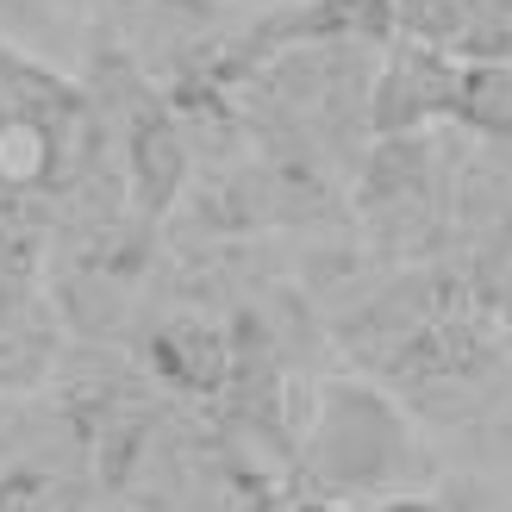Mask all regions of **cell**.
Returning a JSON list of instances; mask_svg holds the SVG:
<instances>
[{
	"mask_svg": "<svg viewBox=\"0 0 512 512\" xmlns=\"http://www.w3.org/2000/svg\"><path fill=\"white\" fill-rule=\"evenodd\" d=\"M450 94H456V57L425 50V44H400L369 94V125L381 138L413 132L431 113H450Z\"/></svg>",
	"mask_w": 512,
	"mask_h": 512,
	"instance_id": "cell-2",
	"label": "cell"
},
{
	"mask_svg": "<svg viewBox=\"0 0 512 512\" xmlns=\"http://www.w3.org/2000/svg\"><path fill=\"white\" fill-rule=\"evenodd\" d=\"M375 512H438V506H431V500H381Z\"/></svg>",
	"mask_w": 512,
	"mask_h": 512,
	"instance_id": "cell-9",
	"label": "cell"
},
{
	"mask_svg": "<svg viewBox=\"0 0 512 512\" xmlns=\"http://www.w3.org/2000/svg\"><path fill=\"white\" fill-rule=\"evenodd\" d=\"M500 325L512 331V275H506V288H500Z\"/></svg>",
	"mask_w": 512,
	"mask_h": 512,
	"instance_id": "cell-10",
	"label": "cell"
},
{
	"mask_svg": "<svg viewBox=\"0 0 512 512\" xmlns=\"http://www.w3.org/2000/svg\"><path fill=\"white\" fill-rule=\"evenodd\" d=\"M150 363H157L175 388L188 394H213L225 375H232V350H225V338L213 325L200 319H175L157 331V344H150Z\"/></svg>",
	"mask_w": 512,
	"mask_h": 512,
	"instance_id": "cell-5",
	"label": "cell"
},
{
	"mask_svg": "<svg viewBox=\"0 0 512 512\" xmlns=\"http://www.w3.org/2000/svg\"><path fill=\"white\" fill-rule=\"evenodd\" d=\"M488 0H394V25L406 44L444 50V57H463V44L475 38Z\"/></svg>",
	"mask_w": 512,
	"mask_h": 512,
	"instance_id": "cell-6",
	"label": "cell"
},
{
	"mask_svg": "<svg viewBox=\"0 0 512 512\" xmlns=\"http://www.w3.org/2000/svg\"><path fill=\"white\" fill-rule=\"evenodd\" d=\"M0 512H63V488L50 475L25 469V475H13L7 488H0Z\"/></svg>",
	"mask_w": 512,
	"mask_h": 512,
	"instance_id": "cell-8",
	"label": "cell"
},
{
	"mask_svg": "<svg viewBox=\"0 0 512 512\" xmlns=\"http://www.w3.org/2000/svg\"><path fill=\"white\" fill-rule=\"evenodd\" d=\"M400 450H406L400 419L388 413L381 394L338 388L325 400V419H319V438H313V456H319L313 469L325 481H338V488H375V481L394 469Z\"/></svg>",
	"mask_w": 512,
	"mask_h": 512,
	"instance_id": "cell-1",
	"label": "cell"
},
{
	"mask_svg": "<svg viewBox=\"0 0 512 512\" xmlns=\"http://www.w3.org/2000/svg\"><path fill=\"white\" fill-rule=\"evenodd\" d=\"M57 175V125L38 113H0V188H38Z\"/></svg>",
	"mask_w": 512,
	"mask_h": 512,
	"instance_id": "cell-7",
	"label": "cell"
},
{
	"mask_svg": "<svg viewBox=\"0 0 512 512\" xmlns=\"http://www.w3.org/2000/svg\"><path fill=\"white\" fill-rule=\"evenodd\" d=\"M125 182L144 213L175 207V194L188 182V138L175 132L169 113H138L132 138H125Z\"/></svg>",
	"mask_w": 512,
	"mask_h": 512,
	"instance_id": "cell-3",
	"label": "cell"
},
{
	"mask_svg": "<svg viewBox=\"0 0 512 512\" xmlns=\"http://www.w3.org/2000/svg\"><path fill=\"white\" fill-rule=\"evenodd\" d=\"M450 119H463L481 144H506L512 150V57L456 63Z\"/></svg>",
	"mask_w": 512,
	"mask_h": 512,
	"instance_id": "cell-4",
	"label": "cell"
},
{
	"mask_svg": "<svg viewBox=\"0 0 512 512\" xmlns=\"http://www.w3.org/2000/svg\"><path fill=\"white\" fill-rule=\"evenodd\" d=\"M294 512H338V506H325V500H306V506H294Z\"/></svg>",
	"mask_w": 512,
	"mask_h": 512,
	"instance_id": "cell-11",
	"label": "cell"
}]
</instances>
